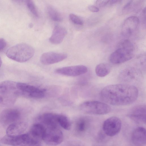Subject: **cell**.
I'll return each instance as SVG.
<instances>
[{"instance_id": "6da1fadb", "label": "cell", "mask_w": 146, "mask_h": 146, "mask_svg": "<svg viewBox=\"0 0 146 146\" xmlns=\"http://www.w3.org/2000/svg\"><path fill=\"white\" fill-rule=\"evenodd\" d=\"M138 90L134 85L127 84L110 85L100 92L101 99L105 103L116 106L131 104L137 100Z\"/></svg>"}, {"instance_id": "7a4b0ae2", "label": "cell", "mask_w": 146, "mask_h": 146, "mask_svg": "<svg viewBox=\"0 0 146 146\" xmlns=\"http://www.w3.org/2000/svg\"><path fill=\"white\" fill-rule=\"evenodd\" d=\"M134 50L132 43L128 40H125L119 44L118 48L110 54L109 61L115 64L127 61L133 57Z\"/></svg>"}, {"instance_id": "3957f363", "label": "cell", "mask_w": 146, "mask_h": 146, "mask_svg": "<svg viewBox=\"0 0 146 146\" xmlns=\"http://www.w3.org/2000/svg\"><path fill=\"white\" fill-rule=\"evenodd\" d=\"M35 50L30 45L25 43L17 44L9 48L7 56L10 59L19 62H26L34 55Z\"/></svg>"}, {"instance_id": "277c9868", "label": "cell", "mask_w": 146, "mask_h": 146, "mask_svg": "<svg viewBox=\"0 0 146 146\" xmlns=\"http://www.w3.org/2000/svg\"><path fill=\"white\" fill-rule=\"evenodd\" d=\"M0 142L12 146H35L38 143L37 141L29 133L15 136L7 135L1 139Z\"/></svg>"}, {"instance_id": "5b68a950", "label": "cell", "mask_w": 146, "mask_h": 146, "mask_svg": "<svg viewBox=\"0 0 146 146\" xmlns=\"http://www.w3.org/2000/svg\"><path fill=\"white\" fill-rule=\"evenodd\" d=\"M79 108L85 113L96 115L107 114L111 110V107L107 104L94 100L83 102L80 104Z\"/></svg>"}, {"instance_id": "8992f818", "label": "cell", "mask_w": 146, "mask_h": 146, "mask_svg": "<svg viewBox=\"0 0 146 146\" xmlns=\"http://www.w3.org/2000/svg\"><path fill=\"white\" fill-rule=\"evenodd\" d=\"M17 94L26 97L40 98L44 97L46 90L22 82L17 83Z\"/></svg>"}, {"instance_id": "52a82bcc", "label": "cell", "mask_w": 146, "mask_h": 146, "mask_svg": "<svg viewBox=\"0 0 146 146\" xmlns=\"http://www.w3.org/2000/svg\"><path fill=\"white\" fill-rule=\"evenodd\" d=\"M64 135L58 127H45L42 140L47 145L50 146L58 145L63 141Z\"/></svg>"}, {"instance_id": "ba28073f", "label": "cell", "mask_w": 146, "mask_h": 146, "mask_svg": "<svg viewBox=\"0 0 146 146\" xmlns=\"http://www.w3.org/2000/svg\"><path fill=\"white\" fill-rule=\"evenodd\" d=\"M121 124V121L118 117L115 116L110 117L105 120L103 123V131L108 136H114L120 132Z\"/></svg>"}, {"instance_id": "9c48e42d", "label": "cell", "mask_w": 146, "mask_h": 146, "mask_svg": "<svg viewBox=\"0 0 146 146\" xmlns=\"http://www.w3.org/2000/svg\"><path fill=\"white\" fill-rule=\"evenodd\" d=\"M21 116L20 111L17 109L8 108L4 109L0 115V121L3 125H7L18 122Z\"/></svg>"}, {"instance_id": "30bf717a", "label": "cell", "mask_w": 146, "mask_h": 146, "mask_svg": "<svg viewBox=\"0 0 146 146\" xmlns=\"http://www.w3.org/2000/svg\"><path fill=\"white\" fill-rule=\"evenodd\" d=\"M87 67L83 65L68 66L58 68L55 70L57 74L67 76L75 77L80 76L87 72Z\"/></svg>"}, {"instance_id": "8fae6325", "label": "cell", "mask_w": 146, "mask_h": 146, "mask_svg": "<svg viewBox=\"0 0 146 146\" xmlns=\"http://www.w3.org/2000/svg\"><path fill=\"white\" fill-rule=\"evenodd\" d=\"M67 55L64 53L49 52L43 53L40 61L44 65H49L58 63L67 58Z\"/></svg>"}, {"instance_id": "7c38bea8", "label": "cell", "mask_w": 146, "mask_h": 146, "mask_svg": "<svg viewBox=\"0 0 146 146\" xmlns=\"http://www.w3.org/2000/svg\"><path fill=\"white\" fill-rule=\"evenodd\" d=\"M139 24V19L137 17L132 16L128 17L122 25V34L126 36L131 35L136 31Z\"/></svg>"}, {"instance_id": "4fadbf2b", "label": "cell", "mask_w": 146, "mask_h": 146, "mask_svg": "<svg viewBox=\"0 0 146 146\" xmlns=\"http://www.w3.org/2000/svg\"><path fill=\"white\" fill-rule=\"evenodd\" d=\"M128 116L135 122L140 123H146L145 105H140L133 108L129 113Z\"/></svg>"}, {"instance_id": "5bb4252c", "label": "cell", "mask_w": 146, "mask_h": 146, "mask_svg": "<svg viewBox=\"0 0 146 146\" xmlns=\"http://www.w3.org/2000/svg\"><path fill=\"white\" fill-rule=\"evenodd\" d=\"M132 143L136 146H143L146 144V129L142 127H137L131 135Z\"/></svg>"}, {"instance_id": "9a60e30c", "label": "cell", "mask_w": 146, "mask_h": 146, "mask_svg": "<svg viewBox=\"0 0 146 146\" xmlns=\"http://www.w3.org/2000/svg\"><path fill=\"white\" fill-rule=\"evenodd\" d=\"M67 34L66 30L62 27L56 25L54 27L52 34L49 38L52 43L57 44L60 43Z\"/></svg>"}, {"instance_id": "2e32d148", "label": "cell", "mask_w": 146, "mask_h": 146, "mask_svg": "<svg viewBox=\"0 0 146 146\" xmlns=\"http://www.w3.org/2000/svg\"><path fill=\"white\" fill-rule=\"evenodd\" d=\"M27 127L23 122H17L8 126L6 129L7 134L9 135H18L23 134Z\"/></svg>"}, {"instance_id": "e0dca14e", "label": "cell", "mask_w": 146, "mask_h": 146, "mask_svg": "<svg viewBox=\"0 0 146 146\" xmlns=\"http://www.w3.org/2000/svg\"><path fill=\"white\" fill-rule=\"evenodd\" d=\"M17 82L10 80L0 82V94H17Z\"/></svg>"}, {"instance_id": "ac0fdd59", "label": "cell", "mask_w": 146, "mask_h": 146, "mask_svg": "<svg viewBox=\"0 0 146 146\" xmlns=\"http://www.w3.org/2000/svg\"><path fill=\"white\" fill-rule=\"evenodd\" d=\"M57 115L53 113H45L40 115L39 119L46 127H58Z\"/></svg>"}, {"instance_id": "d6986e66", "label": "cell", "mask_w": 146, "mask_h": 146, "mask_svg": "<svg viewBox=\"0 0 146 146\" xmlns=\"http://www.w3.org/2000/svg\"><path fill=\"white\" fill-rule=\"evenodd\" d=\"M45 129V127L41 123H35L32 126L29 133L39 141L41 140H42Z\"/></svg>"}, {"instance_id": "ffe728a7", "label": "cell", "mask_w": 146, "mask_h": 146, "mask_svg": "<svg viewBox=\"0 0 146 146\" xmlns=\"http://www.w3.org/2000/svg\"><path fill=\"white\" fill-rule=\"evenodd\" d=\"M111 68L107 64L101 63L97 65L96 67L95 71L97 75L103 77L108 75L111 72Z\"/></svg>"}, {"instance_id": "44dd1931", "label": "cell", "mask_w": 146, "mask_h": 146, "mask_svg": "<svg viewBox=\"0 0 146 146\" xmlns=\"http://www.w3.org/2000/svg\"><path fill=\"white\" fill-rule=\"evenodd\" d=\"M46 10L48 15L52 20L57 22L62 21L61 14L53 7L48 5L46 7Z\"/></svg>"}, {"instance_id": "7402d4cb", "label": "cell", "mask_w": 146, "mask_h": 146, "mask_svg": "<svg viewBox=\"0 0 146 146\" xmlns=\"http://www.w3.org/2000/svg\"><path fill=\"white\" fill-rule=\"evenodd\" d=\"M136 72L132 69L127 68L124 70L119 75L120 79L125 82L130 81L135 77Z\"/></svg>"}, {"instance_id": "603a6c76", "label": "cell", "mask_w": 146, "mask_h": 146, "mask_svg": "<svg viewBox=\"0 0 146 146\" xmlns=\"http://www.w3.org/2000/svg\"><path fill=\"white\" fill-rule=\"evenodd\" d=\"M57 120L58 125L66 130H70L71 127V123L68 118L66 116L58 114Z\"/></svg>"}, {"instance_id": "cb8c5ba5", "label": "cell", "mask_w": 146, "mask_h": 146, "mask_svg": "<svg viewBox=\"0 0 146 146\" xmlns=\"http://www.w3.org/2000/svg\"><path fill=\"white\" fill-rule=\"evenodd\" d=\"M88 123L87 119L84 118L80 119L76 123L77 130L80 133L85 131L88 127Z\"/></svg>"}, {"instance_id": "d4e9b609", "label": "cell", "mask_w": 146, "mask_h": 146, "mask_svg": "<svg viewBox=\"0 0 146 146\" xmlns=\"http://www.w3.org/2000/svg\"><path fill=\"white\" fill-rule=\"evenodd\" d=\"M27 6L31 13L35 17H38L39 14L37 8L32 0H27L26 2Z\"/></svg>"}, {"instance_id": "484cf974", "label": "cell", "mask_w": 146, "mask_h": 146, "mask_svg": "<svg viewBox=\"0 0 146 146\" xmlns=\"http://www.w3.org/2000/svg\"><path fill=\"white\" fill-rule=\"evenodd\" d=\"M69 17L70 21L76 25H81L83 24V23L82 20L79 17L74 14H70Z\"/></svg>"}, {"instance_id": "4316f807", "label": "cell", "mask_w": 146, "mask_h": 146, "mask_svg": "<svg viewBox=\"0 0 146 146\" xmlns=\"http://www.w3.org/2000/svg\"><path fill=\"white\" fill-rule=\"evenodd\" d=\"M133 1H130L128 2L123 8V11L127 13L130 11L133 7L134 3Z\"/></svg>"}, {"instance_id": "83f0119b", "label": "cell", "mask_w": 146, "mask_h": 146, "mask_svg": "<svg viewBox=\"0 0 146 146\" xmlns=\"http://www.w3.org/2000/svg\"><path fill=\"white\" fill-rule=\"evenodd\" d=\"M110 0H97L96 4L98 6L102 7L109 4Z\"/></svg>"}, {"instance_id": "f1b7e54d", "label": "cell", "mask_w": 146, "mask_h": 146, "mask_svg": "<svg viewBox=\"0 0 146 146\" xmlns=\"http://www.w3.org/2000/svg\"><path fill=\"white\" fill-rule=\"evenodd\" d=\"M7 46V42L3 38H0V52L3 50Z\"/></svg>"}, {"instance_id": "f546056e", "label": "cell", "mask_w": 146, "mask_h": 146, "mask_svg": "<svg viewBox=\"0 0 146 146\" xmlns=\"http://www.w3.org/2000/svg\"><path fill=\"white\" fill-rule=\"evenodd\" d=\"M88 9L91 11L97 12L99 11V9L97 7L93 5H89L88 7Z\"/></svg>"}, {"instance_id": "4dcf8cb0", "label": "cell", "mask_w": 146, "mask_h": 146, "mask_svg": "<svg viewBox=\"0 0 146 146\" xmlns=\"http://www.w3.org/2000/svg\"><path fill=\"white\" fill-rule=\"evenodd\" d=\"M4 102L3 98L2 96L0 95V104Z\"/></svg>"}, {"instance_id": "1f68e13d", "label": "cell", "mask_w": 146, "mask_h": 146, "mask_svg": "<svg viewBox=\"0 0 146 146\" xmlns=\"http://www.w3.org/2000/svg\"><path fill=\"white\" fill-rule=\"evenodd\" d=\"M2 63V61L1 59V58L0 57V68L1 67Z\"/></svg>"}, {"instance_id": "d6a6232c", "label": "cell", "mask_w": 146, "mask_h": 146, "mask_svg": "<svg viewBox=\"0 0 146 146\" xmlns=\"http://www.w3.org/2000/svg\"><path fill=\"white\" fill-rule=\"evenodd\" d=\"M39 146V145H37V146Z\"/></svg>"}]
</instances>
